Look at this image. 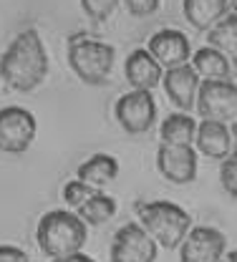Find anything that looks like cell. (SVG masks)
<instances>
[{
  "mask_svg": "<svg viewBox=\"0 0 237 262\" xmlns=\"http://www.w3.org/2000/svg\"><path fill=\"white\" fill-rule=\"evenodd\" d=\"M48 68H51V61L40 40V33L35 28H26L5 48L0 58V78L10 91L31 94L46 81Z\"/></svg>",
  "mask_w": 237,
  "mask_h": 262,
  "instance_id": "cell-1",
  "label": "cell"
},
{
  "mask_svg": "<svg viewBox=\"0 0 237 262\" xmlns=\"http://www.w3.org/2000/svg\"><path fill=\"white\" fill-rule=\"evenodd\" d=\"M89 237V225L71 209H51L40 217L35 239L43 255L51 260H66L81 255Z\"/></svg>",
  "mask_w": 237,
  "mask_h": 262,
  "instance_id": "cell-2",
  "label": "cell"
},
{
  "mask_svg": "<svg viewBox=\"0 0 237 262\" xmlns=\"http://www.w3.org/2000/svg\"><path fill=\"white\" fill-rule=\"evenodd\" d=\"M136 214H139V225L164 250L182 247V242L192 232V217L187 214V209H182L179 204L167 202V199L139 202Z\"/></svg>",
  "mask_w": 237,
  "mask_h": 262,
  "instance_id": "cell-3",
  "label": "cell"
},
{
  "mask_svg": "<svg viewBox=\"0 0 237 262\" xmlns=\"http://www.w3.org/2000/svg\"><path fill=\"white\" fill-rule=\"evenodd\" d=\"M116 61L114 46L89 33H73L68 38V66L86 86H103L111 78Z\"/></svg>",
  "mask_w": 237,
  "mask_h": 262,
  "instance_id": "cell-4",
  "label": "cell"
},
{
  "mask_svg": "<svg viewBox=\"0 0 237 262\" xmlns=\"http://www.w3.org/2000/svg\"><path fill=\"white\" fill-rule=\"evenodd\" d=\"M202 121L235 124L237 121V83L232 81H202L197 108Z\"/></svg>",
  "mask_w": 237,
  "mask_h": 262,
  "instance_id": "cell-5",
  "label": "cell"
},
{
  "mask_svg": "<svg viewBox=\"0 0 237 262\" xmlns=\"http://www.w3.org/2000/svg\"><path fill=\"white\" fill-rule=\"evenodd\" d=\"M114 116L126 134H132V136L146 134L157 124L154 94L152 91H129V94L119 96L114 103Z\"/></svg>",
  "mask_w": 237,
  "mask_h": 262,
  "instance_id": "cell-6",
  "label": "cell"
},
{
  "mask_svg": "<svg viewBox=\"0 0 237 262\" xmlns=\"http://www.w3.org/2000/svg\"><path fill=\"white\" fill-rule=\"evenodd\" d=\"M38 134L35 116L23 106H5L0 111V149L5 154H23Z\"/></svg>",
  "mask_w": 237,
  "mask_h": 262,
  "instance_id": "cell-7",
  "label": "cell"
},
{
  "mask_svg": "<svg viewBox=\"0 0 237 262\" xmlns=\"http://www.w3.org/2000/svg\"><path fill=\"white\" fill-rule=\"evenodd\" d=\"M157 239L139 222H126L111 239V262H157Z\"/></svg>",
  "mask_w": 237,
  "mask_h": 262,
  "instance_id": "cell-8",
  "label": "cell"
},
{
  "mask_svg": "<svg viewBox=\"0 0 237 262\" xmlns=\"http://www.w3.org/2000/svg\"><path fill=\"white\" fill-rule=\"evenodd\" d=\"M227 255V239L214 227H192L179 247V262H222Z\"/></svg>",
  "mask_w": 237,
  "mask_h": 262,
  "instance_id": "cell-9",
  "label": "cell"
},
{
  "mask_svg": "<svg viewBox=\"0 0 237 262\" xmlns=\"http://www.w3.org/2000/svg\"><path fill=\"white\" fill-rule=\"evenodd\" d=\"M197 149L195 146H169L159 144L157 171L171 184H189L197 179Z\"/></svg>",
  "mask_w": 237,
  "mask_h": 262,
  "instance_id": "cell-10",
  "label": "cell"
},
{
  "mask_svg": "<svg viewBox=\"0 0 237 262\" xmlns=\"http://www.w3.org/2000/svg\"><path fill=\"white\" fill-rule=\"evenodd\" d=\"M146 51L159 61V66H162L164 71H171V68L192 63L189 38L182 31H177V28H162V31H157L149 38Z\"/></svg>",
  "mask_w": 237,
  "mask_h": 262,
  "instance_id": "cell-11",
  "label": "cell"
},
{
  "mask_svg": "<svg viewBox=\"0 0 237 262\" xmlns=\"http://www.w3.org/2000/svg\"><path fill=\"white\" fill-rule=\"evenodd\" d=\"M162 86H164V94L169 98V103L177 106L182 114L197 108V96H200L202 78H200V73L192 68V63L167 71Z\"/></svg>",
  "mask_w": 237,
  "mask_h": 262,
  "instance_id": "cell-12",
  "label": "cell"
},
{
  "mask_svg": "<svg viewBox=\"0 0 237 262\" xmlns=\"http://www.w3.org/2000/svg\"><path fill=\"white\" fill-rule=\"evenodd\" d=\"M164 73L167 71L146 48H134L124 63V76H126V83L132 86V91H152L154 86H159L164 81Z\"/></svg>",
  "mask_w": 237,
  "mask_h": 262,
  "instance_id": "cell-13",
  "label": "cell"
},
{
  "mask_svg": "<svg viewBox=\"0 0 237 262\" xmlns=\"http://www.w3.org/2000/svg\"><path fill=\"white\" fill-rule=\"evenodd\" d=\"M195 149H197V154H202L207 159L225 162L232 154V131H230V124L200 121Z\"/></svg>",
  "mask_w": 237,
  "mask_h": 262,
  "instance_id": "cell-14",
  "label": "cell"
},
{
  "mask_svg": "<svg viewBox=\"0 0 237 262\" xmlns=\"http://www.w3.org/2000/svg\"><path fill=\"white\" fill-rule=\"evenodd\" d=\"M182 10L192 28L209 33L230 15V0H184Z\"/></svg>",
  "mask_w": 237,
  "mask_h": 262,
  "instance_id": "cell-15",
  "label": "cell"
},
{
  "mask_svg": "<svg viewBox=\"0 0 237 262\" xmlns=\"http://www.w3.org/2000/svg\"><path fill=\"white\" fill-rule=\"evenodd\" d=\"M197 129H200V124L189 114L177 111V114H169L162 121L159 139H162V144H169V146H195Z\"/></svg>",
  "mask_w": 237,
  "mask_h": 262,
  "instance_id": "cell-16",
  "label": "cell"
},
{
  "mask_svg": "<svg viewBox=\"0 0 237 262\" xmlns=\"http://www.w3.org/2000/svg\"><path fill=\"white\" fill-rule=\"evenodd\" d=\"M116 177H119V162H116V157H111V154H106V151L94 154L91 159H86V162L76 169V179L91 184L94 189L106 187V184L114 182Z\"/></svg>",
  "mask_w": 237,
  "mask_h": 262,
  "instance_id": "cell-17",
  "label": "cell"
},
{
  "mask_svg": "<svg viewBox=\"0 0 237 262\" xmlns=\"http://www.w3.org/2000/svg\"><path fill=\"white\" fill-rule=\"evenodd\" d=\"M192 68L200 73L202 81H232V63L220 51H214L212 46H204L200 51H195Z\"/></svg>",
  "mask_w": 237,
  "mask_h": 262,
  "instance_id": "cell-18",
  "label": "cell"
},
{
  "mask_svg": "<svg viewBox=\"0 0 237 262\" xmlns=\"http://www.w3.org/2000/svg\"><path fill=\"white\" fill-rule=\"evenodd\" d=\"M207 46L220 51L232 68H237V15L230 13L222 23H217L212 31L207 33Z\"/></svg>",
  "mask_w": 237,
  "mask_h": 262,
  "instance_id": "cell-19",
  "label": "cell"
},
{
  "mask_svg": "<svg viewBox=\"0 0 237 262\" xmlns=\"http://www.w3.org/2000/svg\"><path fill=\"white\" fill-rule=\"evenodd\" d=\"M86 225H91V227H99L103 222H109L114 214H116V199L109 194H103V192H96V194L91 196L78 212H76Z\"/></svg>",
  "mask_w": 237,
  "mask_h": 262,
  "instance_id": "cell-20",
  "label": "cell"
},
{
  "mask_svg": "<svg viewBox=\"0 0 237 262\" xmlns=\"http://www.w3.org/2000/svg\"><path fill=\"white\" fill-rule=\"evenodd\" d=\"M94 194H96V189L91 184L81 182V179H73V182L63 184V202H66V207L71 212H78Z\"/></svg>",
  "mask_w": 237,
  "mask_h": 262,
  "instance_id": "cell-21",
  "label": "cell"
},
{
  "mask_svg": "<svg viewBox=\"0 0 237 262\" xmlns=\"http://www.w3.org/2000/svg\"><path fill=\"white\" fill-rule=\"evenodd\" d=\"M81 8L86 10V15L94 23H103V20H109L116 13L119 3L116 0H81Z\"/></svg>",
  "mask_w": 237,
  "mask_h": 262,
  "instance_id": "cell-22",
  "label": "cell"
},
{
  "mask_svg": "<svg viewBox=\"0 0 237 262\" xmlns=\"http://www.w3.org/2000/svg\"><path fill=\"white\" fill-rule=\"evenodd\" d=\"M220 184L230 196H237V151H232L220 166Z\"/></svg>",
  "mask_w": 237,
  "mask_h": 262,
  "instance_id": "cell-23",
  "label": "cell"
},
{
  "mask_svg": "<svg viewBox=\"0 0 237 262\" xmlns=\"http://www.w3.org/2000/svg\"><path fill=\"white\" fill-rule=\"evenodd\" d=\"M124 8L134 18H149V15H154L159 10V0H126Z\"/></svg>",
  "mask_w": 237,
  "mask_h": 262,
  "instance_id": "cell-24",
  "label": "cell"
},
{
  "mask_svg": "<svg viewBox=\"0 0 237 262\" xmlns=\"http://www.w3.org/2000/svg\"><path fill=\"white\" fill-rule=\"evenodd\" d=\"M0 262H31V260H28V255H26L20 247H15V245H3V247H0Z\"/></svg>",
  "mask_w": 237,
  "mask_h": 262,
  "instance_id": "cell-25",
  "label": "cell"
},
{
  "mask_svg": "<svg viewBox=\"0 0 237 262\" xmlns=\"http://www.w3.org/2000/svg\"><path fill=\"white\" fill-rule=\"evenodd\" d=\"M51 262H94L86 255H73V257H66V260H51Z\"/></svg>",
  "mask_w": 237,
  "mask_h": 262,
  "instance_id": "cell-26",
  "label": "cell"
},
{
  "mask_svg": "<svg viewBox=\"0 0 237 262\" xmlns=\"http://www.w3.org/2000/svg\"><path fill=\"white\" fill-rule=\"evenodd\" d=\"M230 131H232V151H237V121L230 126Z\"/></svg>",
  "mask_w": 237,
  "mask_h": 262,
  "instance_id": "cell-27",
  "label": "cell"
},
{
  "mask_svg": "<svg viewBox=\"0 0 237 262\" xmlns=\"http://www.w3.org/2000/svg\"><path fill=\"white\" fill-rule=\"evenodd\" d=\"M222 262H237V250H232V252H227L225 255V260Z\"/></svg>",
  "mask_w": 237,
  "mask_h": 262,
  "instance_id": "cell-28",
  "label": "cell"
},
{
  "mask_svg": "<svg viewBox=\"0 0 237 262\" xmlns=\"http://www.w3.org/2000/svg\"><path fill=\"white\" fill-rule=\"evenodd\" d=\"M230 10H232V13L237 15V0H232V3H230Z\"/></svg>",
  "mask_w": 237,
  "mask_h": 262,
  "instance_id": "cell-29",
  "label": "cell"
}]
</instances>
